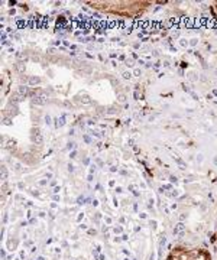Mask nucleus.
Wrapping results in <instances>:
<instances>
[{"label":"nucleus","instance_id":"nucleus-2","mask_svg":"<svg viewBox=\"0 0 217 260\" xmlns=\"http://www.w3.org/2000/svg\"><path fill=\"white\" fill-rule=\"evenodd\" d=\"M167 260H213L211 253L204 247L175 246L168 253Z\"/></svg>","mask_w":217,"mask_h":260},{"label":"nucleus","instance_id":"nucleus-1","mask_svg":"<svg viewBox=\"0 0 217 260\" xmlns=\"http://www.w3.org/2000/svg\"><path fill=\"white\" fill-rule=\"evenodd\" d=\"M87 6L103 12L112 16L120 18H139L146 10L149 9L152 2H141V0H106V2H85Z\"/></svg>","mask_w":217,"mask_h":260},{"label":"nucleus","instance_id":"nucleus-3","mask_svg":"<svg viewBox=\"0 0 217 260\" xmlns=\"http://www.w3.org/2000/svg\"><path fill=\"white\" fill-rule=\"evenodd\" d=\"M214 246H216V253H217V230H216V234H214Z\"/></svg>","mask_w":217,"mask_h":260},{"label":"nucleus","instance_id":"nucleus-4","mask_svg":"<svg viewBox=\"0 0 217 260\" xmlns=\"http://www.w3.org/2000/svg\"><path fill=\"white\" fill-rule=\"evenodd\" d=\"M213 8H214V13H216V16H217V2H214V5H213Z\"/></svg>","mask_w":217,"mask_h":260}]
</instances>
